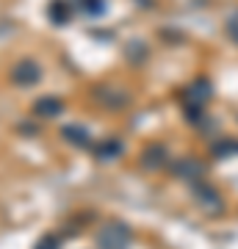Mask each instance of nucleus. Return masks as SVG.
<instances>
[{
    "mask_svg": "<svg viewBox=\"0 0 238 249\" xmlns=\"http://www.w3.org/2000/svg\"><path fill=\"white\" fill-rule=\"evenodd\" d=\"M211 94H213V86H211V80H208V78L191 80V83L183 89V108H185V114L191 116V119H197V114H202V108H205V103L211 100Z\"/></svg>",
    "mask_w": 238,
    "mask_h": 249,
    "instance_id": "1",
    "label": "nucleus"
},
{
    "mask_svg": "<svg viewBox=\"0 0 238 249\" xmlns=\"http://www.w3.org/2000/svg\"><path fill=\"white\" fill-rule=\"evenodd\" d=\"M130 241V227L122 222H108L97 232V249H128Z\"/></svg>",
    "mask_w": 238,
    "mask_h": 249,
    "instance_id": "2",
    "label": "nucleus"
},
{
    "mask_svg": "<svg viewBox=\"0 0 238 249\" xmlns=\"http://www.w3.org/2000/svg\"><path fill=\"white\" fill-rule=\"evenodd\" d=\"M42 80V67L34 58H19L11 67V83L14 86H36Z\"/></svg>",
    "mask_w": 238,
    "mask_h": 249,
    "instance_id": "3",
    "label": "nucleus"
},
{
    "mask_svg": "<svg viewBox=\"0 0 238 249\" xmlns=\"http://www.w3.org/2000/svg\"><path fill=\"white\" fill-rule=\"evenodd\" d=\"M166 160H169V150L164 147V144H147L144 150H141V169L144 172H158L166 166Z\"/></svg>",
    "mask_w": 238,
    "mask_h": 249,
    "instance_id": "4",
    "label": "nucleus"
},
{
    "mask_svg": "<svg viewBox=\"0 0 238 249\" xmlns=\"http://www.w3.org/2000/svg\"><path fill=\"white\" fill-rule=\"evenodd\" d=\"M94 94H97V100L106 108H125L128 103H130V94L122 91V89H116V86H100Z\"/></svg>",
    "mask_w": 238,
    "mask_h": 249,
    "instance_id": "5",
    "label": "nucleus"
},
{
    "mask_svg": "<svg viewBox=\"0 0 238 249\" xmlns=\"http://www.w3.org/2000/svg\"><path fill=\"white\" fill-rule=\"evenodd\" d=\"M175 175L180 180H188V183H197V180L205 175V166H202V160H197V158H180L175 163Z\"/></svg>",
    "mask_w": 238,
    "mask_h": 249,
    "instance_id": "6",
    "label": "nucleus"
},
{
    "mask_svg": "<svg viewBox=\"0 0 238 249\" xmlns=\"http://www.w3.org/2000/svg\"><path fill=\"white\" fill-rule=\"evenodd\" d=\"M61 111H64L61 97H39L34 103V114L42 116V119H53V116H58Z\"/></svg>",
    "mask_w": 238,
    "mask_h": 249,
    "instance_id": "7",
    "label": "nucleus"
},
{
    "mask_svg": "<svg viewBox=\"0 0 238 249\" xmlns=\"http://www.w3.org/2000/svg\"><path fill=\"white\" fill-rule=\"evenodd\" d=\"M61 136L70 144H75V147H89V144H92V136H89V130L83 124H67L61 130Z\"/></svg>",
    "mask_w": 238,
    "mask_h": 249,
    "instance_id": "8",
    "label": "nucleus"
},
{
    "mask_svg": "<svg viewBox=\"0 0 238 249\" xmlns=\"http://www.w3.org/2000/svg\"><path fill=\"white\" fill-rule=\"evenodd\" d=\"M47 14H50V19H53L55 25H67L72 19V6L67 0H53L50 9H47Z\"/></svg>",
    "mask_w": 238,
    "mask_h": 249,
    "instance_id": "9",
    "label": "nucleus"
},
{
    "mask_svg": "<svg viewBox=\"0 0 238 249\" xmlns=\"http://www.w3.org/2000/svg\"><path fill=\"white\" fill-rule=\"evenodd\" d=\"M92 152H94L97 158H103V160H108V158H119V155H122V144L114 142V139H108V142L92 144Z\"/></svg>",
    "mask_w": 238,
    "mask_h": 249,
    "instance_id": "10",
    "label": "nucleus"
},
{
    "mask_svg": "<svg viewBox=\"0 0 238 249\" xmlns=\"http://www.w3.org/2000/svg\"><path fill=\"white\" fill-rule=\"evenodd\" d=\"M197 199H200L202 208H208V211H219V208H221L219 194H216L213 188H208V186H197Z\"/></svg>",
    "mask_w": 238,
    "mask_h": 249,
    "instance_id": "11",
    "label": "nucleus"
},
{
    "mask_svg": "<svg viewBox=\"0 0 238 249\" xmlns=\"http://www.w3.org/2000/svg\"><path fill=\"white\" fill-rule=\"evenodd\" d=\"M213 158H230V155H238V142H216L211 147Z\"/></svg>",
    "mask_w": 238,
    "mask_h": 249,
    "instance_id": "12",
    "label": "nucleus"
},
{
    "mask_svg": "<svg viewBox=\"0 0 238 249\" xmlns=\"http://www.w3.org/2000/svg\"><path fill=\"white\" fill-rule=\"evenodd\" d=\"M78 6L83 9V14L89 17H100L106 11V0H78Z\"/></svg>",
    "mask_w": 238,
    "mask_h": 249,
    "instance_id": "13",
    "label": "nucleus"
},
{
    "mask_svg": "<svg viewBox=\"0 0 238 249\" xmlns=\"http://www.w3.org/2000/svg\"><path fill=\"white\" fill-rule=\"evenodd\" d=\"M34 249H61V238L55 232H47V235H42V238L36 241Z\"/></svg>",
    "mask_w": 238,
    "mask_h": 249,
    "instance_id": "14",
    "label": "nucleus"
},
{
    "mask_svg": "<svg viewBox=\"0 0 238 249\" xmlns=\"http://www.w3.org/2000/svg\"><path fill=\"white\" fill-rule=\"evenodd\" d=\"M227 28L233 31V39L238 42V17H233V19H230V22H227Z\"/></svg>",
    "mask_w": 238,
    "mask_h": 249,
    "instance_id": "15",
    "label": "nucleus"
}]
</instances>
